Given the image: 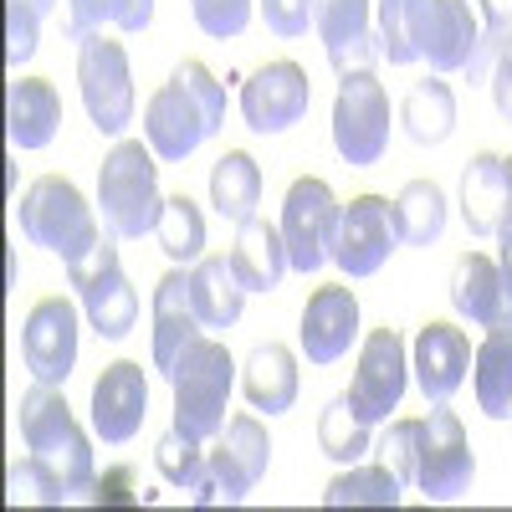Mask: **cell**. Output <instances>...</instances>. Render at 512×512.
<instances>
[{"mask_svg": "<svg viewBox=\"0 0 512 512\" xmlns=\"http://www.w3.org/2000/svg\"><path fill=\"white\" fill-rule=\"evenodd\" d=\"M221 123H226V88L195 57H185L164 88L144 103V139L164 164L190 159L210 134H221Z\"/></svg>", "mask_w": 512, "mask_h": 512, "instance_id": "2", "label": "cell"}, {"mask_svg": "<svg viewBox=\"0 0 512 512\" xmlns=\"http://www.w3.org/2000/svg\"><path fill=\"white\" fill-rule=\"evenodd\" d=\"M118 236L103 231V241L77 256V262H67V282L77 292L82 313H88V323L98 328V338H108V344H118V338H128V328L139 323V292L134 282L123 277V262H118Z\"/></svg>", "mask_w": 512, "mask_h": 512, "instance_id": "6", "label": "cell"}, {"mask_svg": "<svg viewBox=\"0 0 512 512\" xmlns=\"http://www.w3.org/2000/svg\"><path fill=\"white\" fill-rule=\"evenodd\" d=\"M477 477V456L466 441V425L456 420V410L431 405L420 425V466H415V487L425 492V502H456L472 492Z\"/></svg>", "mask_w": 512, "mask_h": 512, "instance_id": "9", "label": "cell"}, {"mask_svg": "<svg viewBox=\"0 0 512 512\" xmlns=\"http://www.w3.org/2000/svg\"><path fill=\"white\" fill-rule=\"evenodd\" d=\"M267 461H272V441H267V425L256 415H231L226 431L210 446V477L195 492V502H241L256 482L267 477Z\"/></svg>", "mask_w": 512, "mask_h": 512, "instance_id": "11", "label": "cell"}, {"mask_svg": "<svg viewBox=\"0 0 512 512\" xmlns=\"http://www.w3.org/2000/svg\"><path fill=\"white\" fill-rule=\"evenodd\" d=\"M62 128V98L47 77H16L6 88V134L16 149H47Z\"/></svg>", "mask_w": 512, "mask_h": 512, "instance_id": "24", "label": "cell"}, {"mask_svg": "<svg viewBox=\"0 0 512 512\" xmlns=\"http://www.w3.org/2000/svg\"><path fill=\"white\" fill-rule=\"evenodd\" d=\"M333 149L344 164H379L390 149V93L374 72H344L333 98Z\"/></svg>", "mask_w": 512, "mask_h": 512, "instance_id": "8", "label": "cell"}, {"mask_svg": "<svg viewBox=\"0 0 512 512\" xmlns=\"http://www.w3.org/2000/svg\"><path fill=\"white\" fill-rule=\"evenodd\" d=\"M400 246V226H395V200L384 195H354L338 210V231H333V267L344 277H374L390 251Z\"/></svg>", "mask_w": 512, "mask_h": 512, "instance_id": "12", "label": "cell"}, {"mask_svg": "<svg viewBox=\"0 0 512 512\" xmlns=\"http://www.w3.org/2000/svg\"><path fill=\"white\" fill-rule=\"evenodd\" d=\"M154 0H67V41H82L103 26L113 31H149Z\"/></svg>", "mask_w": 512, "mask_h": 512, "instance_id": "34", "label": "cell"}, {"mask_svg": "<svg viewBox=\"0 0 512 512\" xmlns=\"http://www.w3.org/2000/svg\"><path fill=\"white\" fill-rule=\"evenodd\" d=\"M400 477L390 472L384 461L374 466H349V472H338L328 487H323V507H395L400 502Z\"/></svg>", "mask_w": 512, "mask_h": 512, "instance_id": "33", "label": "cell"}, {"mask_svg": "<svg viewBox=\"0 0 512 512\" xmlns=\"http://www.w3.org/2000/svg\"><path fill=\"white\" fill-rule=\"evenodd\" d=\"M256 200H262V169H256V159L246 149H231L216 159V169H210V205L221 210L226 221H251Z\"/></svg>", "mask_w": 512, "mask_h": 512, "instance_id": "31", "label": "cell"}, {"mask_svg": "<svg viewBox=\"0 0 512 512\" xmlns=\"http://www.w3.org/2000/svg\"><path fill=\"white\" fill-rule=\"evenodd\" d=\"M36 41H41V16L26 6V0H6V62L11 67L31 62Z\"/></svg>", "mask_w": 512, "mask_h": 512, "instance_id": "42", "label": "cell"}, {"mask_svg": "<svg viewBox=\"0 0 512 512\" xmlns=\"http://www.w3.org/2000/svg\"><path fill=\"white\" fill-rule=\"evenodd\" d=\"M318 11H323V0H262V21L282 41L308 36V26H318Z\"/></svg>", "mask_w": 512, "mask_h": 512, "instance_id": "41", "label": "cell"}, {"mask_svg": "<svg viewBox=\"0 0 512 512\" xmlns=\"http://www.w3.org/2000/svg\"><path fill=\"white\" fill-rule=\"evenodd\" d=\"M134 472L128 466H118V472H103L98 482H93V492H88V502H134Z\"/></svg>", "mask_w": 512, "mask_h": 512, "instance_id": "44", "label": "cell"}, {"mask_svg": "<svg viewBox=\"0 0 512 512\" xmlns=\"http://www.w3.org/2000/svg\"><path fill=\"white\" fill-rule=\"evenodd\" d=\"M318 36L333 72H374L379 57V31H374V6L369 0H323L318 11Z\"/></svg>", "mask_w": 512, "mask_h": 512, "instance_id": "21", "label": "cell"}, {"mask_svg": "<svg viewBox=\"0 0 512 512\" xmlns=\"http://www.w3.org/2000/svg\"><path fill=\"white\" fill-rule=\"evenodd\" d=\"M190 16L205 36L231 41L251 26V0H190Z\"/></svg>", "mask_w": 512, "mask_h": 512, "instance_id": "40", "label": "cell"}, {"mask_svg": "<svg viewBox=\"0 0 512 512\" xmlns=\"http://www.w3.org/2000/svg\"><path fill=\"white\" fill-rule=\"evenodd\" d=\"M149 415V379H144V364L134 359H118L98 374L93 384V431L108 441V446H123L139 436V425Z\"/></svg>", "mask_w": 512, "mask_h": 512, "instance_id": "18", "label": "cell"}, {"mask_svg": "<svg viewBox=\"0 0 512 512\" xmlns=\"http://www.w3.org/2000/svg\"><path fill=\"white\" fill-rule=\"evenodd\" d=\"M497 267H502V277H507V287H512V216L497 226Z\"/></svg>", "mask_w": 512, "mask_h": 512, "instance_id": "45", "label": "cell"}, {"mask_svg": "<svg viewBox=\"0 0 512 512\" xmlns=\"http://www.w3.org/2000/svg\"><path fill=\"white\" fill-rule=\"evenodd\" d=\"M507 36H512V0H482V41H477L472 62H466V82H482L492 72Z\"/></svg>", "mask_w": 512, "mask_h": 512, "instance_id": "39", "label": "cell"}, {"mask_svg": "<svg viewBox=\"0 0 512 512\" xmlns=\"http://www.w3.org/2000/svg\"><path fill=\"white\" fill-rule=\"evenodd\" d=\"M159 154L144 139H118L98 169V216L118 241H139L159 226Z\"/></svg>", "mask_w": 512, "mask_h": 512, "instance_id": "3", "label": "cell"}, {"mask_svg": "<svg viewBox=\"0 0 512 512\" xmlns=\"http://www.w3.org/2000/svg\"><path fill=\"white\" fill-rule=\"evenodd\" d=\"M231 267H236V277L246 282V292H272V287H282V277L292 272L282 226L256 221V216L241 221L236 246H231Z\"/></svg>", "mask_w": 512, "mask_h": 512, "instance_id": "25", "label": "cell"}, {"mask_svg": "<svg viewBox=\"0 0 512 512\" xmlns=\"http://www.w3.org/2000/svg\"><path fill=\"white\" fill-rule=\"evenodd\" d=\"M512 216L507 164L502 154H472L461 169V221L472 236H497V226Z\"/></svg>", "mask_w": 512, "mask_h": 512, "instance_id": "23", "label": "cell"}, {"mask_svg": "<svg viewBox=\"0 0 512 512\" xmlns=\"http://www.w3.org/2000/svg\"><path fill=\"white\" fill-rule=\"evenodd\" d=\"M164 256L175 267H190L200 262V251H205V216H200V205L180 190V195H164V210H159V226H154Z\"/></svg>", "mask_w": 512, "mask_h": 512, "instance_id": "35", "label": "cell"}, {"mask_svg": "<svg viewBox=\"0 0 512 512\" xmlns=\"http://www.w3.org/2000/svg\"><path fill=\"white\" fill-rule=\"evenodd\" d=\"M410 390V349L395 328H374L359 344V369L349 379V400L359 405V415L369 425L390 420V410H400Z\"/></svg>", "mask_w": 512, "mask_h": 512, "instance_id": "13", "label": "cell"}, {"mask_svg": "<svg viewBox=\"0 0 512 512\" xmlns=\"http://www.w3.org/2000/svg\"><path fill=\"white\" fill-rule=\"evenodd\" d=\"M472 384L477 405L492 420L512 415V328H487V338L472 349Z\"/></svg>", "mask_w": 512, "mask_h": 512, "instance_id": "29", "label": "cell"}, {"mask_svg": "<svg viewBox=\"0 0 512 512\" xmlns=\"http://www.w3.org/2000/svg\"><path fill=\"white\" fill-rule=\"evenodd\" d=\"M200 313H195V297H190V272L185 267H169L154 282V369L169 379V369L180 364V354L200 338Z\"/></svg>", "mask_w": 512, "mask_h": 512, "instance_id": "22", "label": "cell"}, {"mask_svg": "<svg viewBox=\"0 0 512 512\" xmlns=\"http://www.w3.org/2000/svg\"><path fill=\"white\" fill-rule=\"evenodd\" d=\"M425 11V0H374V16H379V57L390 67H410L420 62L415 52V21Z\"/></svg>", "mask_w": 512, "mask_h": 512, "instance_id": "37", "label": "cell"}, {"mask_svg": "<svg viewBox=\"0 0 512 512\" xmlns=\"http://www.w3.org/2000/svg\"><path fill=\"white\" fill-rule=\"evenodd\" d=\"M21 441H26V456L11 466V487L47 502V507H62V502H88L98 472H93V446H88V431L77 425L67 395L57 384H31L21 395Z\"/></svg>", "mask_w": 512, "mask_h": 512, "instance_id": "1", "label": "cell"}, {"mask_svg": "<svg viewBox=\"0 0 512 512\" xmlns=\"http://www.w3.org/2000/svg\"><path fill=\"white\" fill-rule=\"evenodd\" d=\"M313 108V82L297 62H267L241 82V118L251 134H282Z\"/></svg>", "mask_w": 512, "mask_h": 512, "instance_id": "14", "label": "cell"}, {"mask_svg": "<svg viewBox=\"0 0 512 512\" xmlns=\"http://www.w3.org/2000/svg\"><path fill=\"white\" fill-rule=\"evenodd\" d=\"M241 390H246L251 410H267V415L292 410L297 405V359H292V349H282V344L251 349V359L241 369Z\"/></svg>", "mask_w": 512, "mask_h": 512, "instance_id": "27", "label": "cell"}, {"mask_svg": "<svg viewBox=\"0 0 512 512\" xmlns=\"http://www.w3.org/2000/svg\"><path fill=\"white\" fill-rule=\"evenodd\" d=\"M482 41V26L472 16V0H425V11L415 21V52L420 62H431V72L451 77L466 72Z\"/></svg>", "mask_w": 512, "mask_h": 512, "instance_id": "16", "label": "cell"}, {"mask_svg": "<svg viewBox=\"0 0 512 512\" xmlns=\"http://www.w3.org/2000/svg\"><path fill=\"white\" fill-rule=\"evenodd\" d=\"M410 369H415L420 395L431 405H446L461 390L466 369H472V338H466L456 323H436L431 318L415 333V344H410Z\"/></svg>", "mask_w": 512, "mask_h": 512, "instance_id": "19", "label": "cell"}, {"mask_svg": "<svg viewBox=\"0 0 512 512\" xmlns=\"http://www.w3.org/2000/svg\"><path fill=\"white\" fill-rule=\"evenodd\" d=\"M154 466H159V477H164L169 487L200 492L205 477H210V451H205V441L185 436L180 425H169V431L154 441Z\"/></svg>", "mask_w": 512, "mask_h": 512, "instance_id": "36", "label": "cell"}, {"mask_svg": "<svg viewBox=\"0 0 512 512\" xmlns=\"http://www.w3.org/2000/svg\"><path fill=\"white\" fill-rule=\"evenodd\" d=\"M297 344H303L308 364H338L354 344H359V297L354 287L333 282V287H318L303 308V328H297Z\"/></svg>", "mask_w": 512, "mask_h": 512, "instance_id": "17", "label": "cell"}, {"mask_svg": "<svg viewBox=\"0 0 512 512\" xmlns=\"http://www.w3.org/2000/svg\"><path fill=\"white\" fill-rule=\"evenodd\" d=\"M26 6H31L36 16H47V11H57V6H62V0H26Z\"/></svg>", "mask_w": 512, "mask_h": 512, "instance_id": "46", "label": "cell"}, {"mask_svg": "<svg viewBox=\"0 0 512 512\" xmlns=\"http://www.w3.org/2000/svg\"><path fill=\"white\" fill-rule=\"evenodd\" d=\"M318 451L328 461H338V466H354V461H364L374 451V425L359 415L349 390L323 405V415H318Z\"/></svg>", "mask_w": 512, "mask_h": 512, "instance_id": "30", "label": "cell"}, {"mask_svg": "<svg viewBox=\"0 0 512 512\" xmlns=\"http://www.w3.org/2000/svg\"><path fill=\"white\" fill-rule=\"evenodd\" d=\"M77 88H82V108H88L93 128L118 139L128 118H134V67H128L123 41L103 31L77 41Z\"/></svg>", "mask_w": 512, "mask_h": 512, "instance_id": "7", "label": "cell"}, {"mask_svg": "<svg viewBox=\"0 0 512 512\" xmlns=\"http://www.w3.org/2000/svg\"><path fill=\"white\" fill-rule=\"evenodd\" d=\"M400 123H405V134H410L420 149L446 144L451 128H456V93H451V82H446L441 72L420 77L415 88L405 93V103H400Z\"/></svg>", "mask_w": 512, "mask_h": 512, "instance_id": "28", "label": "cell"}, {"mask_svg": "<svg viewBox=\"0 0 512 512\" xmlns=\"http://www.w3.org/2000/svg\"><path fill=\"white\" fill-rule=\"evenodd\" d=\"M395 226H400V241H410V246L441 241V231H446V190L436 180H410L395 195Z\"/></svg>", "mask_w": 512, "mask_h": 512, "instance_id": "32", "label": "cell"}, {"mask_svg": "<svg viewBox=\"0 0 512 512\" xmlns=\"http://www.w3.org/2000/svg\"><path fill=\"white\" fill-rule=\"evenodd\" d=\"M507 47H512V36H507Z\"/></svg>", "mask_w": 512, "mask_h": 512, "instance_id": "48", "label": "cell"}, {"mask_svg": "<svg viewBox=\"0 0 512 512\" xmlns=\"http://www.w3.org/2000/svg\"><path fill=\"white\" fill-rule=\"evenodd\" d=\"M21 354H26L31 379L67 384V374L77 364V308L67 303V297H41V303L26 313Z\"/></svg>", "mask_w": 512, "mask_h": 512, "instance_id": "15", "label": "cell"}, {"mask_svg": "<svg viewBox=\"0 0 512 512\" xmlns=\"http://www.w3.org/2000/svg\"><path fill=\"white\" fill-rule=\"evenodd\" d=\"M16 216H21V236L31 246H47L62 256V267L77 262V256H88L98 241H103V216L82 200V190L62 175H41L26 185L21 205H16Z\"/></svg>", "mask_w": 512, "mask_h": 512, "instance_id": "4", "label": "cell"}, {"mask_svg": "<svg viewBox=\"0 0 512 512\" xmlns=\"http://www.w3.org/2000/svg\"><path fill=\"white\" fill-rule=\"evenodd\" d=\"M420 425L425 420H410V415H400V420H390L384 425V436H379V461L390 466V472L405 482V487H415V466H420Z\"/></svg>", "mask_w": 512, "mask_h": 512, "instance_id": "38", "label": "cell"}, {"mask_svg": "<svg viewBox=\"0 0 512 512\" xmlns=\"http://www.w3.org/2000/svg\"><path fill=\"white\" fill-rule=\"evenodd\" d=\"M175 384V425L195 441H216L226 431V405H231V384H236V359L221 338H195L180 354V364L169 369Z\"/></svg>", "mask_w": 512, "mask_h": 512, "instance_id": "5", "label": "cell"}, {"mask_svg": "<svg viewBox=\"0 0 512 512\" xmlns=\"http://www.w3.org/2000/svg\"><path fill=\"white\" fill-rule=\"evenodd\" d=\"M502 164H507V190H512V154H502Z\"/></svg>", "mask_w": 512, "mask_h": 512, "instance_id": "47", "label": "cell"}, {"mask_svg": "<svg viewBox=\"0 0 512 512\" xmlns=\"http://www.w3.org/2000/svg\"><path fill=\"white\" fill-rule=\"evenodd\" d=\"M451 308L477 328H512V287L487 251H461L451 267Z\"/></svg>", "mask_w": 512, "mask_h": 512, "instance_id": "20", "label": "cell"}, {"mask_svg": "<svg viewBox=\"0 0 512 512\" xmlns=\"http://www.w3.org/2000/svg\"><path fill=\"white\" fill-rule=\"evenodd\" d=\"M487 88H492L497 113L512 123V47H502V52H497V62H492V72H487Z\"/></svg>", "mask_w": 512, "mask_h": 512, "instance_id": "43", "label": "cell"}, {"mask_svg": "<svg viewBox=\"0 0 512 512\" xmlns=\"http://www.w3.org/2000/svg\"><path fill=\"white\" fill-rule=\"evenodd\" d=\"M190 297L205 328H236L246 308V282L236 277L231 256H200L190 272Z\"/></svg>", "mask_w": 512, "mask_h": 512, "instance_id": "26", "label": "cell"}, {"mask_svg": "<svg viewBox=\"0 0 512 512\" xmlns=\"http://www.w3.org/2000/svg\"><path fill=\"white\" fill-rule=\"evenodd\" d=\"M338 195L328 190V180L303 175L292 180L287 200H282V241H287V262L292 272H318L323 262H333V231H338Z\"/></svg>", "mask_w": 512, "mask_h": 512, "instance_id": "10", "label": "cell"}]
</instances>
